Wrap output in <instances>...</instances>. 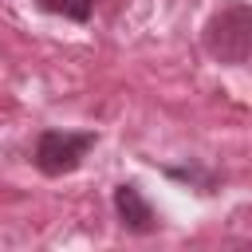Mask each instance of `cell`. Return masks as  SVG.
Listing matches in <instances>:
<instances>
[{
    "mask_svg": "<svg viewBox=\"0 0 252 252\" xmlns=\"http://www.w3.org/2000/svg\"><path fill=\"white\" fill-rule=\"evenodd\" d=\"M252 47V12L248 4H228L209 24V51L220 63H244Z\"/></svg>",
    "mask_w": 252,
    "mask_h": 252,
    "instance_id": "cell-1",
    "label": "cell"
},
{
    "mask_svg": "<svg viewBox=\"0 0 252 252\" xmlns=\"http://www.w3.org/2000/svg\"><path fill=\"white\" fill-rule=\"evenodd\" d=\"M47 12H55V16H67V20H87L91 16V8H94V0H39Z\"/></svg>",
    "mask_w": 252,
    "mask_h": 252,
    "instance_id": "cell-4",
    "label": "cell"
},
{
    "mask_svg": "<svg viewBox=\"0 0 252 252\" xmlns=\"http://www.w3.org/2000/svg\"><path fill=\"white\" fill-rule=\"evenodd\" d=\"M91 146H94L91 130H43L35 142V165L47 177H63V173L79 169V161L87 158Z\"/></svg>",
    "mask_w": 252,
    "mask_h": 252,
    "instance_id": "cell-2",
    "label": "cell"
},
{
    "mask_svg": "<svg viewBox=\"0 0 252 252\" xmlns=\"http://www.w3.org/2000/svg\"><path fill=\"white\" fill-rule=\"evenodd\" d=\"M114 209H118V217H122V224H126L130 232H150V228L158 224L150 201L142 197V189H138L134 181H126V185L114 189Z\"/></svg>",
    "mask_w": 252,
    "mask_h": 252,
    "instance_id": "cell-3",
    "label": "cell"
}]
</instances>
